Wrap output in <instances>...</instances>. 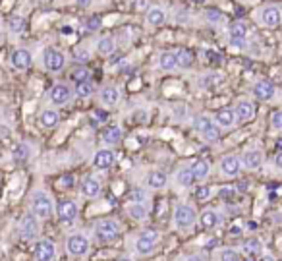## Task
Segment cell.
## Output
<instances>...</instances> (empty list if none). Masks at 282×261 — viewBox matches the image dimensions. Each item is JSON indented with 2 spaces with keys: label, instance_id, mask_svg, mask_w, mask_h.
<instances>
[{
  "label": "cell",
  "instance_id": "obj_1",
  "mask_svg": "<svg viewBox=\"0 0 282 261\" xmlns=\"http://www.w3.org/2000/svg\"><path fill=\"white\" fill-rule=\"evenodd\" d=\"M31 211L41 221L50 219L52 213H54V201H52V197L47 192H43V190H35L31 194Z\"/></svg>",
  "mask_w": 282,
  "mask_h": 261
},
{
  "label": "cell",
  "instance_id": "obj_2",
  "mask_svg": "<svg viewBox=\"0 0 282 261\" xmlns=\"http://www.w3.org/2000/svg\"><path fill=\"white\" fill-rule=\"evenodd\" d=\"M193 128H195V131H199L209 143H217L220 139V128L215 124V120H211L205 114H197L193 118Z\"/></svg>",
  "mask_w": 282,
  "mask_h": 261
},
{
  "label": "cell",
  "instance_id": "obj_3",
  "mask_svg": "<svg viewBox=\"0 0 282 261\" xmlns=\"http://www.w3.org/2000/svg\"><path fill=\"white\" fill-rule=\"evenodd\" d=\"M197 221V213L191 205H186V203H180L176 205L174 209V225L176 228L180 230H189Z\"/></svg>",
  "mask_w": 282,
  "mask_h": 261
},
{
  "label": "cell",
  "instance_id": "obj_4",
  "mask_svg": "<svg viewBox=\"0 0 282 261\" xmlns=\"http://www.w3.org/2000/svg\"><path fill=\"white\" fill-rule=\"evenodd\" d=\"M95 234L101 242H112L118 234H120V228L116 225V221H110V219H103L95 225Z\"/></svg>",
  "mask_w": 282,
  "mask_h": 261
},
{
  "label": "cell",
  "instance_id": "obj_5",
  "mask_svg": "<svg viewBox=\"0 0 282 261\" xmlns=\"http://www.w3.org/2000/svg\"><path fill=\"white\" fill-rule=\"evenodd\" d=\"M43 60H45V68H47L48 72H60V70H64V66H66V56H64L60 50L52 49V47L45 49Z\"/></svg>",
  "mask_w": 282,
  "mask_h": 261
},
{
  "label": "cell",
  "instance_id": "obj_6",
  "mask_svg": "<svg viewBox=\"0 0 282 261\" xmlns=\"http://www.w3.org/2000/svg\"><path fill=\"white\" fill-rule=\"evenodd\" d=\"M54 209H56V217L64 225H70V223H74L78 219V205L72 199H60Z\"/></svg>",
  "mask_w": 282,
  "mask_h": 261
},
{
  "label": "cell",
  "instance_id": "obj_7",
  "mask_svg": "<svg viewBox=\"0 0 282 261\" xmlns=\"http://www.w3.org/2000/svg\"><path fill=\"white\" fill-rule=\"evenodd\" d=\"M72 95H74V91H72L66 83H56V85H52L50 91H48V99H50V103L56 105V107L68 105V103L72 101Z\"/></svg>",
  "mask_w": 282,
  "mask_h": 261
},
{
  "label": "cell",
  "instance_id": "obj_8",
  "mask_svg": "<svg viewBox=\"0 0 282 261\" xmlns=\"http://www.w3.org/2000/svg\"><path fill=\"white\" fill-rule=\"evenodd\" d=\"M259 21L265 27H277L282 21V10L275 4H269L259 10Z\"/></svg>",
  "mask_w": 282,
  "mask_h": 261
},
{
  "label": "cell",
  "instance_id": "obj_9",
  "mask_svg": "<svg viewBox=\"0 0 282 261\" xmlns=\"http://www.w3.org/2000/svg\"><path fill=\"white\" fill-rule=\"evenodd\" d=\"M37 234H39L37 217L31 215V213L23 215L21 221H19V236H21L23 240H33V238H37Z\"/></svg>",
  "mask_w": 282,
  "mask_h": 261
},
{
  "label": "cell",
  "instance_id": "obj_10",
  "mask_svg": "<svg viewBox=\"0 0 282 261\" xmlns=\"http://www.w3.org/2000/svg\"><path fill=\"white\" fill-rule=\"evenodd\" d=\"M242 170V159L238 155H224L220 159V172L226 178H236Z\"/></svg>",
  "mask_w": 282,
  "mask_h": 261
},
{
  "label": "cell",
  "instance_id": "obj_11",
  "mask_svg": "<svg viewBox=\"0 0 282 261\" xmlns=\"http://www.w3.org/2000/svg\"><path fill=\"white\" fill-rule=\"evenodd\" d=\"M66 246H68V252L72 256H76V258H81V256H85L89 252V240H87L85 234H74V236H70Z\"/></svg>",
  "mask_w": 282,
  "mask_h": 261
},
{
  "label": "cell",
  "instance_id": "obj_12",
  "mask_svg": "<svg viewBox=\"0 0 282 261\" xmlns=\"http://www.w3.org/2000/svg\"><path fill=\"white\" fill-rule=\"evenodd\" d=\"M35 261H52L56 258V248L50 240H39L33 250Z\"/></svg>",
  "mask_w": 282,
  "mask_h": 261
},
{
  "label": "cell",
  "instance_id": "obj_13",
  "mask_svg": "<svg viewBox=\"0 0 282 261\" xmlns=\"http://www.w3.org/2000/svg\"><path fill=\"white\" fill-rule=\"evenodd\" d=\"M31 62H33L31 52L25 50V49H16V50L12 52V56H10V64H12V68L17 70V72L27 70V68L31 66Z\"/></svg>",
  "mask_w": 282,
  "mask_h": 261
},
{
  "label": "cell",
  "instance_id": "obj_14",
  "mask_svg": "<svg viewBox=\"0 0 282 261\" xmlns=\"http://www.w3.org/2000/svg\"><path fill=\"white\" fill-rule=\"evenodd\" d=\"M234 114H236V120L240 122H250L255 118V105L248 99H240L234 107Z\"/></svg>",
  "mask_w": 282,
  "mask_h": 261
},
{
  "label": "cell",
  "instance_id": "obj_15",
  "mask_svg": "<svg viewBox=\"0 0 282 261\" xmlns=\"http://www.w3.org/2000/svg\"><path fill=\"white\" fill-rule=\"evenodd\" d=\"M114 161H116L114 151L109 149V147H105V149H99V151L95 153V157H93V166L99 168V170H107V168H110V166L114 164Z\"/></svg>",
  "mask_w": 282,
  "mask_h": 261
},
{
  "label": "cell",
  "instance_id": "obj_16",
  "mask_svg": "<svg viewBox=\"0 0 282 261\" xmlns=\"http://www.w3.org/2000/svg\"><path fill=\"white\" fill-rule=\"evenodd\" d=\"M145 23L149 27H160L166 23V10L162 6H151L145 12Z\"/></svg>",
  "mask_w": 282,
  "mask_h": 261
},
{
  "label": "cell",
  "instance_id": "obj_17",
  "mask_svg": "<svg viewBox=\"0 0 282 261\" xmlns=\"http://www.w3.org/2000/svg\"><path fill=\"white\" fill-rule=\"evenodd\" d=\"M253 95L259 99V101H265L269 103L273 97H275V85L271 80H259L255 85H253Z\"/></svg>",
  "mask_w": 282,
  "mask_h": 261
},
{
  "label": "cell",
  "instance_id": "obj_18",
  "mask_svg": "<svg viewBox=\"0 0 282 261\" xmlns=\"http://www.w3.org/2000/svg\"><path fill=\"white\" fill-rule=\"evenodd\" d=\"M99 101L103 107H114L120 101V89L116 85H105L99 91Z\"/></svg>",
  "mask_w": 282,
  "mask_h": 261
},
{
  "label": "cell",
  "instance_id": "obj_19",
  "mask_svg": "<svg viewBox=\"0 0 282 261\" xmlns=\"http://www.w3.org/2000/svg\"><path fill=\"white\" fill-rule=\"evenodd\" d=\"M263 164V153L261 149H248L242 155V166H246L248 170H257Z\"/></svg>",
  "mask_w": 282,
  "mask_h": 261
},
{
  "label": "cell",
  "instance_id": "obj_20",
  "mask_svg": "<svg viewBox=\"0 0 282 261\" xmlns=\"http://www.w3.org/2000/svg\"><path fill=\"white\" fill-rule=\"evenodd\" d=\"M215 124H217L220 130H230V128H234V124H236V114H234V111H232V109H220V111H217V114H215Z\"/></svg>",
  "mask_w": 282,
  "mask_h": 261
},
{
  "label": "cell",
  "instance_id": "obj_21",
  "mask_svg": "<svg viewBox=\"0 0 282 261\" xmlns=\"http://www.w3.org/2000/svg\"><path fill=\"white\" fill-rule=\"evenodd\" d=\"M157 62H158V68H160L162 72H172V70L178 68L176 52H172V50H164V52H160Z\"/></svg>",
  "mask_w": 282,
  "mask_h": 261
},
{
  "label": "cell",
  "instance_id": "obj_22",
  "mask_svg": "<svg viewBox=\"0 0 282 261\" xmlns=\"http://www.w3.org/2000/svg\"><path fill=\"white\" fill-rule=\"evenodd\" d=\"M114 50H116V39L112 35H105L97 41V52L101 56H110L114 54Z\"/></svg>",
  "mask_w": 282,
  "mask_h": 261
},
{
  "label": "cell",
  "instance_id": "obj_23",
  "mask_svg": "<svg viewBox=\"0 0 282 261\" xmlns=\"http://www.w3.org/2000/svg\"><path fill=\"white\" fill-rule=\"evenodd\" d=\"M81 194H83L85 197H97V196L101 194V182H99L97 178H93V176L85 178V180L81 182Z\"/></svg>",
  "mask_w": 282,
  "mask_h": 261
},
{
  "label": "cell",
  "instance_id": "obj_24",
  "mask_svg": "<svg viewBox=\"0 0 282 261\" xmlns=\"http://www.w3.org/2000/svg\"><path fill=\"white\" fill-rule=\"evenodd\" d=\"M219 223H220V215H219L215 209H205V211L199 215V225H201L203 228H215Z\"/></svg>",
  "mask_w": 282,
  "mask_h": 261
},
{
  "label": "cell",
  "instance_id": "obj_25",
  "mask_svg": "<svg viewBox=\"0 0 282 261\" xmlns=\"http://www.w3.org/2000/svg\"><path fill=\"white\" fill-rule=\"evenodd\" d=\"M58 120H60V116H58V113H56V111H52V109H47V111H43V113H41V116H39V122H41V126H43V128H47V130H52V128H56Z\"/></svg>",
  "mask_w": 282,
  "mask_h": 261
},
{
  "label": "cell",
  "instance_id": "obj_26",
  "mask_svg": "<svg viewBox=\"0 0 282 261\" xmlns=\"http://www.w3.org/2000/svg\"><path fill=\"white\" fill-rule=\"evenodd\" d=\"M166 182H168V178L160 170H153V172L147 174V186L153 188V190H162L166 186Z\"/></svg>",
  "mask_w": 282,
  "mask_h": 261
},
{
  "label": "cell",
  "instance_id": "obj_27",
  "mask_svg": "<svg viewBox=\"0 0 282 261\" xmlns=\"http://www.w3.org/2000/svg\"><path fill=\"white\" fill-rule=\"evenodd\" d=\"M248 31H250L248 23H246V21H242V19H238V21H232V23H230V27H228V37L248 39Z\"/></svg>",
  "mask_w": 282,
  "mask_h": 261
},
{
  "label": "cell",
  "instance_id": "obj_28",
  "mask_svg": "<svg viewBox=\"0 0 282 261\" xmlns=\"http://www.w3.org/2000/svg\"><path fill=\"white\" fill-rule=\"evenodd\" d=\"M191 170H193V176H195V180H197V182H203V180L209 176V170H211V166H209V163H207V161L199 159V161H195V163L191 164Z\"/></svg>",
  "mask_w": 282,
  "mask_h": 261
},
{
  "label": "cell",
  "instance_id": "obj_29",
  "mask_svg": "<svg viewBox=\"0 0 282 261\" xmlns=\"http://www.w3.org/2000/svg\"><path fill=\"white\" fill-rule=\"evenodd\" d=\"M176 182H178L182 188H189V186H193V182H197V180H195V176H193L191 166H186V168L178 170V174H176Z\"/></svg>",
  "mask_w": 282,
  "mask_h": 261
},
{
  "label": "cell",
  "instance_id": "obj_30",
  "mask_svg": "<svg viewBox=\"0 0 282 261\" xmlns=\"http://www.w3.org/2000/svg\"><path fill=\"white\" fill-rule=\"evenodd\" d=\"M103 141L107 145H118L122 141V130L118 126H109L107 130L103 131Z\"/></svg>",
  "mask_w": 282,
  "mask_h": 261
},
{
  "label": "cell",
  "instance_id": "obj_31",
  "mask_svg": "<svg viewBox=\"0 0 282 261\" xmlns=\"http://www.w3.org/2000/svg\"><path fill=\"white\" fill-rule=\"evenodd\" d=\"M176 60H178V68L188 70V68H191V64H193V54H191L188 49H178V50H176Z\"/></svg>",
  "mask_w": 282,
  "mask_h": 261
},
{
  "label": "cell",
  "instance_id": "obj_32",
  "mask_svg": "<svg viewBox=\"0 0 282 261\" xmlns=\"http://www.w3.org/2000/svg\"><path fill=\"white\" fill-rule=\"evenodd\" d=\"M155 244L157 242H153V240H147V238H138L136 240V252L140 254V256H151L153 252H155Z\"/></svg>",
  "mask_w": 282,
  "mask_h": 261
},
{
  "label": "cell",
  "instance_id": "obj_33",
  "mask_svg": "<svg viewBox=\"0 0 282 261\" xmlns=\"http://www.w3.org/2000/svg\"><path fill=\"white\" fill-rule=\"evenodd\" d=\"M244 252H246L248 256L255 258V256H259V254L263 252V242H261L259 238H250V240L244 244Z\"/></svg>",
  "mask_w": 282,
  "mask_h": 261
},
{
  "label": "cell",
  "instance_id": "obj_34",
  "mask_svg": "<svg viewBox=\"0 0 282 261\" xmlns=\"http://www.w3.org/2000/svg\"><path fill=\"white\" fill-rule=\"evenodd\" d=\"M74 93H76L79 99H87V97H91V95L95 93V87H93L91 82H79V83H76Z\"/></svg>",
  "mask_w": 282,
  "mask_h": 261
},
{
  "label": "cell",
  "instance_id": "obj_35",
  "mask_svg": "<svg viewBox=\"0 0 282 261\" xmlns=\"http://www.w3.org/2000/svg\"><path fill=\"white\" fill-rule=\"evenodd\" d=\"M29 155H31V147H29L27 143H17V145L14 147V151H12V157H14V161H17V163L27 161Z\"/></svg>",
  "mask_w": 282,
  "mask_h": 261
},
{
  "label": "cell",
  "instance_id": "obj_36",
  "mask_svg": "<svg viewBox=\"0 0 282 261\" xmlns=\"http://www.w3.org/2000/svg\"><path fill=\"white\" fill-rule=\"evenodd\" d=\"M126 211H128V215H130L132 219H136V221L147 219V207H145L143 203H130Z\"/></svg>",
  "mask_w": 282,
  "mask_h": 261
},
{
  "label": "cell",
  "instance_id": "obj_37",
  "mask_svg": "<svg viewBox=\"0 0 282 261\" xmlns=\"http://www.w3.org/2000/svg\"><path fill=\"white\" fill-rule=\"evenodd\" d=\"M8 27H10V31L12 33H21L23 29H25V19H23V16H12L10 19H8Z\"/></svg>",
  "mask_w": 282,
  "mask_h": 261
},
{
  "label": "cell",
  "instance_id": "obj_38",
  "mask_svg": "<svg viewBox=\"0 0 282 261\" xmlns=\"http://www.w3.org/2000/svg\"><path fill=\"white\" fill-rule=\"evenodd\" d=\"M89 78H91V72H89L87 68H83V66H79V68H76V70L72 72V80H74L76 83H79V82H91Z\"/></svg>",
  "mask_w": 282,
  "mask_h": 261
},
{
  "label": "cell",
  "instance_id": "obj_39",
  "mask_svg": "<svg viewBox=\"0 0 282 261\" xmlns=\"http://www.w3.org/2000/svg\"><path fill=\"white\" fill-rule=\"evenodd\" d=\"M85 27H87V31H99L103 27V17L101 16H89L87 21H85Z\"/></svg>",
  "mask_w": 282,
  "mask_h": 261
},
{
  "label": "cell",
  "instance_id": "obj_40",
  "mask_svg": "<svg viewBox=\"0 0 282 261\" xmlns=\"http://www.w3.org/2000/svg\"><path fill=\"white\" fill-rule=\"evenodd\" d=\"M205 19H207L209 23L217 25V23H220V21L224 19V16H222L219 10H207V12H205Z\"/></svg>",
  "mask_w": 282,
  "mask_h": 261
},
{
  "label": "cell",
  "instance_id": "obj_41",
  "mask_svg": "<svg viewBox=\"0 0 282 261\" xmlns=\"http://www.w3.org/2000/svg\"><path fill=\"white\" fill-rule=\"evenodd\" d=\"M145 199H147V192H145V190L134 188V190L130 192V201H132V203H143Z\"/></svg>",
  "mask_w": 282,
  "mask_h": 261
},
{
  "label": "cell",
  "instance_id": "obj_42",
  "mask_svg": "<svg viewBox=\"0 0 282 261\" xmlns=\"http://www.w3.org/2000/svg\"><path fill=\"white\" fill-rule=\"evenodd\" d=\"M211 197V188L209 186H197L195 188V199L197 201H207Z\"/></svg>",
  "mask_w": 282,
  "mask_h": 261
},
{
  "label": "cell",
  "instance_id": "obj_43",
  "mask_svg": "<svg viewBox=\"0 0 282 261\" xmlns=\"http://www.w3.org/2000/svg\"><path fill=\"white\" fill-rule=\"evenodd\" d=\"M228 47L230 49H236V50H242L248 47V39H238V37H228Z\"/></svg>",
  "mask_w": 282,
  "mask_h": 261
},
{
  "label": "cell",
  "instance_id": "obj_44",
  "mask_svg": "<svg viewBox=\"0 0 282 261\" xmlns=\"http://www.w3.org/2000/svg\"><path fill=\"white\" fill-rule=\"evenodd\" d=\"M215 83H222V76H220V74H211V76H207L205 80H201V85H203V87H211V85H215Z\"/></svg>",
  "mask_w": 282,
  "mask_h": 261
},
{
  "label": "cell",
  "instance_id": "obj_45",
  "mask_svg": "<svg viewBox=\"0 0 282 261\" xmlns=\"http://www.w3.org/2000/svg\"><path fill=\"white\" fill-rule=\"evenodd\" d=\"M220 261H242L240 260V254L234 252V250H222L220 252Z\"/></svg>",
  "mask_w": 282,
  "mask_h": 261
},
{
  "label": "cell",
  "instance_id": "obj_46",
  "mask_svg": "<svg viewBox=\"0 0 282 261\" xmlns=\"http://www.w3.org/2000/svg\"><path fill=\"white\" fill-rule=\"evenodd\" d=\"M271 126L275 130H282V111H275L271 116Z\"/></svg>",
  "mask_w": 282,
  "mask_h": 261
},
{
  "label": "cell",
  "instance_id": "obj_47",
  "mask_svg": "<svg viewBox=\"0 0 282 261\" xmlns=\"http://www.w3.org/2000/svg\"><path fill=\"white\" fill-rule=\"evenodd\" d=\"M74 58H76L78 62H87V60H89V52H87L85 49H76V50H74Z\"/></svg>",
  "mask_w": 282,
  "mask_h": 261
},
{
  "label": "cell",
  "instance_id": "obj_48",
  "mask_svg": "<svg viewBox=\"0 0 282 261\" xmlns=\"http://www.w3.org/2000/svg\"><path fill=\"white\" fill-rule=\"evenodd\" d=\"M141 238H147V240L157 242V240H158V232H157V230H153V228H147V230H143V232H141Z\"/></svg>",
  "mask_w": 282,
  "mask_h": 261
},
{
  "label": "cell",
  "instance_id": "obj_49",
  "mask_svg": "<svg viewBox=\"0 0 282 261\" xmlns=\"http://www.w3.org/2000/svg\"><path fill=\"white\" fill-rule=\"evenodd\" d=\"M219 196H220V197H234V196H236V190H234V188H222V190L219 192Z\"/></svg>",
  "mask_w": 282,
  "mask_h": 261
},
{
  "label": "cell",
  "instance_id": "obj_50",
  "mask_svg": "<svg viewBox=\"0 0 282 261\" xmlns=\"http://www.w3.org/2000/svg\"><path fill=\"white\" fill-rule=\"evenodd\" d=\"M60 33H62V35H72L74 29H72V25H62V27H60Z\"/></svg>",
  "mask_w": 282,
  "mask_h": 261
},
{
  "label": "cell",
  "instance_id": "obj_51",
  "mask_svg": "<svg viewBox=\"0 0 282 261\" xmlns=\"http://www.w3.org/2000/svg\"><path fill=\"white\" fill-rule=\"evenodd\" d=\"M240 234H242V227H238V225H236V227H232V228H230V236H240Z\"/></svg>",
  "mask_w": 282,
  "mask_h": 261
},
{
  "label": "cell",
  "instance_id": "obj_52",
  "mask_svg": "<svg viewBox=\"0 0 282 261\" xmlns=\"http://www.w3.org/2000/svg\"><path fill=\"white\" fill-rule=\"evenodd\" d=\"M275 166H277L279 170H282V151L275 157Z\"/></svg>",
  "mask_w": 282,
  "mask_h": 261
},
{
  "label": "cell",
  "instance_id": "obj_53",
  "mask_svg": "<svg viewBox=\"0 0 282 261\" xmlns=\"http://www.w3.org/2000/svg\"><path fill=\"white\" fill-rule=\"evenodd\" d=\"M78 6L79 8H89L91 6V0H78Z\"/></svg>",
  "mask_w": 282,
  "mask_h": 261
},
{
  "label": "cell",
  "instance_id": "obj_54",
  "mask_svg": "<svg viewBox=\"0 0 282 261\" xmlns=\"http://www.w3.org/2000/svg\"><path fill=\"white\" fill-rule=\"evenodd\" d=\"M186 261H203V258H199V256H189V258H186Z\"/></svg>",
  "mask_w": 282,
  "mask_h": 261
},
{
  "label": "cell",
  "instance_id": "obj_55",
  "mask_svg": "<svg viewBox=\"0 0 282 261\" xmlns=\"http://www.w3.org/2000/svg\"><path fill=\"white\" fill-rule=\"evenodd\" d=\"M259 261H275V258H273V256H269V254H267V256H263V258H261V260Z\"/></svg>",
  "mask_w": 282,
  "mask_h": 261
},
{
  "label": "cell",
  "instance_id": "obj_56",
  "mask_svg": "<svg viewBox=\"0 0 282 261\" xmlns=\"http://www.w3.org/2000/svg\"><path fill=\"white\" fill-rule=\"evenodd\" d=\"M244 261H255V260H253L251 256H248V258H246V260H244Z\"/></svg>",
  "mask_w": 282,
  "mask_h": 261
},
{
  "label": "cell",
  "instance_id": "obj_57",
  "mask_svg": "<svg viewBox=\"0 0 282 261\" xmlns=\"http://www.w3.org/2000/svg\"><path fill=\"white\" fill-rule=\"evenodd\" d=\"M118 261H132V260H128V258H124V260H118Z\"/></svg>",
  "mask_w": 282,
  "mask_h": 261
}]
</instances>
